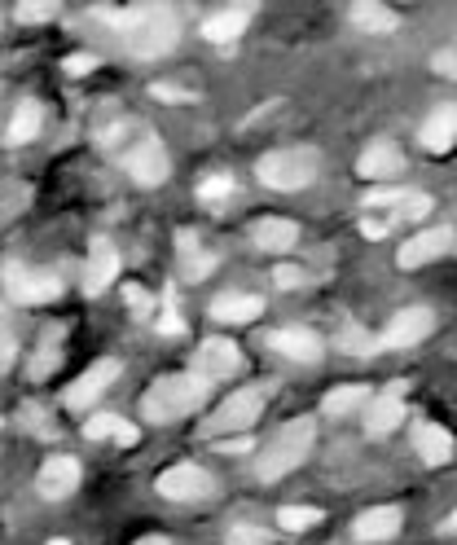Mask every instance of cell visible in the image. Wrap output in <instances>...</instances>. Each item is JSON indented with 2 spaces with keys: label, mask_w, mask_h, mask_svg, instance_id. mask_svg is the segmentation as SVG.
<instances>
[{
  "label": "cell",
  "mask_w": 457,
  "mask_h": 545,
  "mask_svg": "<svg viewBox=\"0 0 457 545\" xmlns=\"http://www.w3.org/2000/svg\"><path fill=\"white\" fill-rule=\"evenodd\" d=\"M198 198H203V203H225V198H233V176L211 172L207 181L198 185Z\"/></svg>",
  "instance_id": "cell-31"
},
{
  "label": "cell",
  "mask_w": 457,
  "mask_h": 545,
  "mask_svg": "<svg viewBox=\"0 0 457 545\" xmlns=\"http://www.w3.org/2000/svg\"><path fill=\"white\" fill-rule=\"evenodd\" d=\"M124 299H128V308H132V313H141V317H146L150 308H154V299H150L146 291H141V286H124Z\"/></svg>",
  "instance_id": "cell-37"
},
{
  "label": "cell",
  "mask_w": 457,
  "mask_h": 545,
  "mask_svg": "<svg viewBox=\"0 0 457 545\" xmlns=\"http://www.w3.org/2000/svg\"><path fill=\"white\" fill-rule=\"evenodd\" d=\"M9 295H18L22 304H49V299H58L62 295V282L53 273H22L9 264Z\"/></svg>",
  "instance_id": "cell-18"
},
{
  "label": "cell",
  "mask_w": 457,
  "mask_h": 545,
  "mask_svg": "<svg viewBox=\"0 0 457 545\" xmlns=\"http://www.w3.org/2000/svg\"><path fill=\"white\" fill-rule=\"evenodd\" d=\"M414 449H418L422 462L440 466V462L453 458V436L444 427H436V422H418L414 427Z\"/></svg>",
  "instance_id": "cell-24"
},
{
  "label": "cell",
  "mask_w": 457,
  "mask_h": 545,
  "mask_svg": "<svg viewBox=\"0 0 457 545\" xmlns=\"http://www.w3.org/2000/svg\"><path fill=\"white\" fill-rule=\"evenodd\" d=\"M150 93L154 97H167V102H185V97H189V93H181V88H172V84H154Z\"/></svg>",
  "instance_id": "cell-40"
},
{
  "label": "cell",
  "mask_w": 457,
  "mask_h": 545,
  "mask_svg": "<svg viewBox=\"0 0 457 545\" xmlns=\"http://www.w3.org/2000/svg\"><path fill=\"white\" fill-rule=\"evenodd\" d=\"M207 400V378L198 374H163L150 383V392L141 396V414L150 422H176L194 409H203Z\"/></svg>",
  "instance_id": "cell-2"
},
{
  "label": "cell",
  "mask_w": 457,
  "mask_h": 545,
  "mask_svg": "<svg viewBox=\"0 0 457 545\" xmlns=\"http://www.w3.org/2000/svg\"><path fill=\"white\" fill-rule=\"evenodd\" d=\"M352 22L361 31H370V36H392L400 27V14L387 5H378V0H361V5H352Z\"/></svg>",
  "instance_id": "cell-25"
},
{
  "label": "cell",
  "mask_w": 457,
  "mask_h": 545,
  "mask_svg": "<svg viewBox=\"0 0 457 545\" xmlns=\"http://www.w3.org/2000/svg\"><path fill=\"white\" fill-rule=\"evenodd\" d=\"M418 141H422V150H431V154H444L457 141V106L453 102H444L436 106L427 115V124H422L418 132Z\"/></svg>",
  "instance_id": "cell-17"
},
{
  "label": "cell",
  "mask_w": 457,
  "mask_h": 545,
  "mask_svg": "<svg viewBox=\"0 0 457 545\" xmlns=\"http://www.w3.org/2000/svg\"><path fill=\"white\" fill-rule=\"evenodd\" d=\"M273 282L282 286V291H295V286H304L308 277H304V269H295V264H277V269H273Z\"/></svg>",
  "instance_id": "cell-35"
},
{
  "label": "cell",
  "mask_w": 457,
  "mask_h": 545,
  "mask_svg": "<svg viewBox=\"0 0 457 545\" xmlns=\"http://www.w3.org/2000/svg\"><path fill=\"white\" fill-rule=\"evenodd\" d=\"M242 370V352L238 343L229 339H203L194 352V374L207 378V383H220V378H233Z\"/></svg>",
  "instance_id": "cell-7"
},
{
  "label": "cell",
  "mask_w": 457,
  "mask_h": 545,
  "mask_svg": "<svg viewBox=\"0 0 457 545\" xmlns=\"http://www.w3.org/2000/svg\"><path fill=\"white\" fill-rule=\"evenodd\" d=\"M115 277H119L115 247L110 242H93V255H88V269H84V295H102Z\"/></svg>",
  "instance_id": "cell-21"
},
{
  "label": "cell",
  "mask_w": 457,
  "mask_h": 545,
  "mask_svg": "<svg viewBox=\"0 0 457 545\" xmlns=\"http://www.w3.org/2000/svg\"><path fill=\"white\" fill-rule=\"evenodd\" d=\"M383 207H392V216L422 220L431 211V198L418 194V189H370L365 194V211H383Z\"/></svg>",
  "instance_id": "cell-13"
},
{
  "label": "cell",
  "mask_w": 457,
  "mask_h": 545,
  "mask_svg": "<svg viewBox=\"0 0 457 545\" xmlns=\"http://www.w3.org/2000/svg\"><path fill=\"white\" fill-rule=\"evenodd\" d=\"M264 400H269V383H251V387H238L225 405L216 409V414L207 418V431L211 436H225L233 440V431H247L255 418H260Z\"/></svg>",
  "instance_id": "cell-5"
},
{
  "label": "cell",
  "mask_w": 457,
  "mask_h": 545,
  "mask_svg": "<svg viewBox=\"0 0 457 545\" xmlns=\"http://www.w3.org/2000/svg\"><path fill=\"white\" fill-rule=\"evenodd\" d=\"M251 242L260 251H291L299 242V225L295 220H286V216H264V220H255L251 225Z\"/></svg>",
  "instance_id": "cell-19"
},
{
  "label": "cell",
  "mask_w": 457,
  "mask_h": 545,
  "mask_svg": "<svg viewBox=\"0 0 457 545\" xmlns=\"http://www.w3.org/2000/svg\"><path fill=\"white\" fill-rule=\"evenodd\" d=\"M119 444H137V427H119Z\"/></svg>",
  "instance_id": "cell-41"
},
{
  "label": "cell",
  "mask_w": 457,
  "mask_h": 545,
  "mask_svg": "<svg viewBox=\"0 0 457 545\" xmlns=\"http://www.w3.org/2000/svg\"><path fill=\"white\" fill-rule=\"evenodd\" d=\"M159 493L167 497V502H203V497L211 493V475L194 462L167 466V471L159 475Z\"/></svg>",
  "instance_id": "cell-8"
},
{
  "label": "cell",
  "mask_w": 457,
  "mask_h": 545,
  "mask_svg": "<svg viewBox=\"0 0 457 545\" xmlns=\"http://www.w3.org/2000/svg\"><path fill=\"white\" fill-rule=\"evenodd\" d=\"M453 251H457V233L449 225H440V229H427V233H418V238H409L405 247L396 251V264L400 269H422V264L440 260V255H453Z\"/></svg>",
  "instance_id": "cell-6"
},
{
  "label": "cell",
  "mask_w": 457,
  "mask_h": 545,
  "mask_svg": "<svg viewBox=\"0 0 457 545\" xmlns=\"http://www.w3.org/2000/svg\"><path fill=\"white\" fill-rule=\"evenodd\" d=\"M264 313V299L260 295H216L211 299V317L229 321V326H247Z\"/></svg>",
  "instance_id": "cell-23"
},
{
  "label": "cell",
  "mask_w": 457,
  "mask_h": 545,
  "mask_svg": "<svg viewBox=\"0 0 457 545\" xmlns=\"http://www.w3.org/2000/svg\"><path fill=\"white\" fill-rule=\"evenodd\" d=\"M312 440H317V422H312V418H291V422H286V427L269 440V449L260 453V462H255V475H260L264 484L282 480L286 471H295V466L308 458Z\"/></svg>",
  "instance_id": "cell-3"
},
{
  "label": "cell",
  "mask_w": 457,
  "mask_h": 545,
  "mask_svg": "<svg viewBox=\"0 0 457 545\" xmlns=\"http://www.w3.org/2000/svg\"><path fill=\"white\" fill-rule=\"evenodd\" d=\"M106 22H115L124 31L128 49L137 58H163L181 40V22L167 5H128V9H102Z\"/></svg>",
  "instance_id": "cell-1"
},
{
  "label": "cell",
  "mask_w": 457,
  "mask_h": 545,
  "mask_svg": "<svg viewBox=\"0 0 457 545\" xmlns=\"http://www.w3.org/2000/svg\"><path fill=\"white\" fill-rule=\"evenodd\" d=\"M269 348L282 352V357H291V361H304V365H317L321 361V339L312 335V330H299V326L269 335Z\"/></svg>",
  "instance_id": "cell-20"
},
{
  "label": "cell",
  "mask_w": 457,
  "mask_h": 545,
  "mask_svg": "<svg viewBox=\"0 0 457 545\" xmlns=\"http://www.w3.org/2000/svg\"><path fill=\"white\" fill-rule=\"evenodd\" d=\"M176 251H181V273L194 277V282H203V277L216 269V255L203 251V242H198L194 233H176Z\"/></svg>",
  "instance_id": "cell-26"
},
{
  "label": "cell",
  "mask_w": 457,
  "mask_h": 545,
  "mask_svg": "<svg viewBox=\"0 0 457 545\" xmlns=\"http://www.w3.org/2000/svg\"><path fill=\"white\" fill-rule=\"evenodd\" d=\"M431 326H436L431 308H405V313H396L392 326L383 330V348H414V343L431 335Z\"/></svg>",
  "instance_id": "cell-11"
},
{
  "label": "cell",
  "mask_w": 457,
  "mask_h": 545,
  "mask_svg": "<svg viewBox=\"0 0 457 545\" xmlns=\"http://www.w3.org/2000/svg\"><path fill=\"white\" fill-rule=\"evenodd\" d=\"M124 168L132 172V181H137V185L154 189V185L167 181V150L154 137H141L137 146L124 150Z\"/></svg>",
  "instance_id": "cell-9"
},
{
  "label": "cell",
  "mask_w": 457,
  "mask_h": 545,
  "mask_svg": "<svg viewBox=\"0 0 457 545\" xmlns=\"http://www.w3.org/2000/svg\"><path fill=\"white\" fill-rule=\"evenodd\" d=\"M115 374H119V361H97V365H88V370L75 378L71 387H66V405H71V409L93 405V400L102 396L110 383H115Z\"/></svg>",
  "instance_id": "cell-14"
},
{
  "label": "cell",
  "mask_w": 457,
  "mask_h": 545,
  "mask_svg": "<svg viewBox=\"0 0 457 545\" xmlns=\"http://www.w3.org/2000/svg\"><path fill=\"white\" fill-rule=\"evenodd\" d=\"M400 524H405L400 506H374V510H365V515H356L352 537L356 541H392L400 532Z\"/></svg>",
  "instance_id": "cell-16"
},
{
  "label": "cell",
  "mask_w": 457,
  "mask_h": 545,
  "mask_svg": "<svg viewBox=\"0 0 457 545\" xmlns=\"http://www.w3.org/2000/svg\"><path fill=\"white\" fill-rule=\"evenodd\" d=\"M159 330H163V335H181V330H185L181 313H176V299H172V291H167V299H163V321H159Z\"/></svg>",
  "instance_id": "cell-34"
},
{
  "label": "cell",
  "mask_w": 457,
  "mask_h": 545,
  "mask_svg": "<svg viewBox=\"0 0 457 545\" xmlns=\"http://www.w3.org/2000/svg\"><path fill=\"white\" fill-rule=\"evenodd\" d=\"M405 383H387L383 392L374 396V405L365 409V431L370 436H387V431H396L400 422H405Z\"/></svg>",
  "instance_id": "cell-10"
},
{
  "label": "cell",
  "mask_w": 457,
  "mask_h": 545,
  "mask_svg": "<svg viewBox=\"0 0 457 545\" xmlns=\"http://www.w3.org/2000/svg\"><path fill=\"white\" fill-rule=\"evenodd\" d=\"M49 545H71V541H49Z\"/></svg>",
  "instance_id": "cell-44"
},
{
  "label": "cell",
  "mask_w": 457,
  "mask_h": 545,
  "mask_svg": "<svg viewBox=\"0 0 457 545\" xmlns=\"http://www.w3.org/2000/svg\"><path fill=\"white\" fill-rule=\"evenodd\" d=\"M229 545H264V528H251V524L229 528Z\"/></svg>",
  "instance_id": "cell-36"
},
{
  "label": "cell",
  "mask_w": 457,
  "mask_h": 545,
  "mask_svg": "<svg viewBox=\"0 0 457 545\" xmlns=\"http://www.w3.org/2000/svg\"><path fill=\"white\" fill-rule=\"evenodd\" d=\"M36 132H40V102H18L14 119H9V128H5V141L9 146H27Z\"/></svg>",
  "instance_id": "cell-28"
},
{
  "label": "cell",
  "mask_w": 457,
  "mask_h": 545,
  "mask_svg": "<svg viewBox=\"0 0 457 545\" xmlns=\"http://www.w3.org/2000/svg\"><path fill=\"white\" fill-rule=\"evenodd\" d=\"M75 484H80V462L66 458V453H58V458H49L40 466L36 475V488L40 497H49V502H62V497L75 493Z\"/></svg>",
  "instance_id": "cell-12"
},
{
  "label": "cell",
  "mask_w": 457,
  "mask_h": 545,
  "mask_svg": "<svg viewBox=\"0 0 457 545\" xmlns=\"http://www.w3.org/2000/svg\"><path fill=\"white\" fill-rule=\"evenodd\" d=\"M97 66V58H84V53H75V58H66V71L71 75H88Z\"/></svg>",
  "instance_id": "cell-39"
},
{
  "label": "cell",
  "mask_w": 457,
  "mask_h": 545,
  "mask_svg": "<svg viewBox=\"0 0 457 545\" xmlns=\"http://www.w3.org/2000/svg\"><path fill=\"white\" fill-rule=\"evenodd\" d=\"M119 427H124V422H119L115 414H97V418L84 422V436L88 440H106V436H119Z\"/></svg>",
  "instance_id": "cell-33"
},
{
  "label": "cell",
  "mask_w": 457,
  "mask_h": 545,
  "mask_svg": "<svg viewBox=\"0 0 457 545\" xmlns=\"http://www.w3.org/2000/svg\"><path fill=\"white\" fill-rule=\"evenodd\" d=\"M334 348H339V352H352V357H370L378 343H374L370 330H361V326H352V321H348V326L334 335Z\"/></svg>",
  "instance_id": "cell-29"
},
{
  "label": "cell",
  "mask_w": 457,
  "mask_h": 545,
  "mask_svg": "<svg viewBox=\"0 0 457 545\" xmlns=\"http://www.w3.org/2000/svg\"><path fill=\"white\" fill-rule=\"evenodd\" d=\"M251 14H255L251 5H233V9H220V14H211V18L203 22V36H207L211 44H233V40L242 36V31H247Z\"/></svg>",
  "instance_id": "cell-22"
},
{
  "label": "cell",
  "mask_w": 457,
  "mask_h": 545,
  "mask_svg": "<svg viewBox=\"0 0 457 545\" xmlns=\"http://www.w3.org/2000/svg\"><path fill=\"white\" fill-rule=\"evenodd\" d=\"M444 532H449V537H457V510H453V515L449 519H444V524H440Z\"/></svg>",
  "instance_id": "cell-42"
},
{
  "label": "cell",
  "mask_w": 457,
  "mask_h": 545,
  "mask_svg": "<svg viewBox=\"0 0 457 545\" xmlns=\"http://www.w3.org/2000/svg\"><path fill=\"white\" fill-rule=\"evenodd\" d=\"M137 545H167V541H163V537H141Z\"/></svg>",
  "instance_id": "cell-43"
},
{
  "label": "cell",
  "mask_w": 457,
  "mask_h": 545,
  "mask_svg": "<svg viewBox=\"0 0 457 545\" xmlns=\"http://www.w3.org/2000/svg\"><path fill=\"white\" fill-rule=\"evenodd\" d=\"M356 172L365 181H392V176L405 172V154H400L392 141H370V150L356 159Z\"/></svg>",
  "instance_id": "cell-15"
},
{
  "label": "cell",
  "mask_w": 457,
  "mask_h": 545,
  "mask_svg": "<svg viewBox=\"0 0 457 545\" xmlns=\"http://www.w3.org/2000/svg\"><path fill=\"white\" fill-rule=\"evenodd\" d=\"M18 22H44V18H58V0H27V5L14 9Z\"/></svg>",
  "instance_id": "cell-32"
},
{
  "label": "cell",
  "mask_w": 457,
  "mask_h": 545,
  "mask_svg": "<svg viewBox=\"0 0 457 545\" xmlns=\"http://www.w3.org/2000/svg\"><path fill=\"white\" fill-rule=\"evenodd\" d=\"M374 405V396H370V387L365 383H348V387H334V392L321 400V409L334 418H343V414H356V409H370Z\"/></svg>",
  "instance_id": "cell-27"
},
{
  "label": "cell",
  "mask_w": 457,
  "mask_h": 545,
  "mask_svg": "<svg viewBox=\"0 0 457 545\" xmlns=\"http://www.w3.org/2000/svg\"><path fill=\"white\" fill-rule=\"evenodd\" d=\"M436 71H440V75H449V80H457V49L436 53Z\"/></svg>",
  "instance_id": "cell-38"
},
{
  "label": "cell",
  "mask_w": 457,
  "mask_h": 545,
  "mask_svg": "<svg viewBox=\"0 0 457 545\" xmlns=\"http://www.w3.org/2000/svg\"><path fill=\"white\" fill-rule=\"evenodd\" d=\"M260 181L277 194H299L317 181V150H273L260 159Z\"/></svg>",
  "instance_id": "cell-4"
},
{
  "label": "cell",
  "mask_w": 457,
  "mask_h": 545,
  "mask_svg": "<svg viewBox=\"0 0 457 545\" xmlns=\"http://www.w3.org/2000/svg\"><path fill=\"white\" fill-rule=\"evenodd\" d=\"M312 524H321L317 506H282V510H277V528H286V532H304Z\"/></svg>",
  "instance_id": "cell-30"
}]
</instances>
